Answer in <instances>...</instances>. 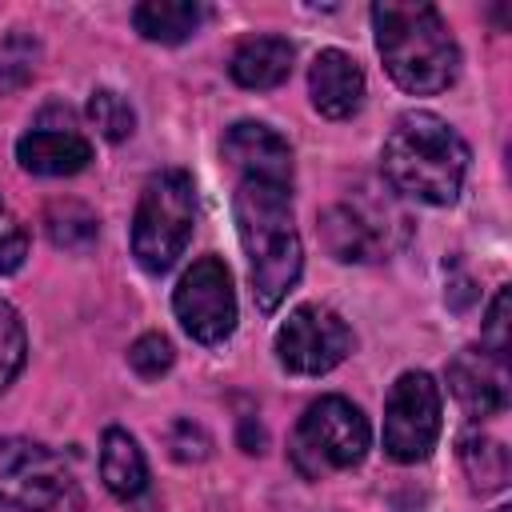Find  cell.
Masks as SVG:
<instances>
[{"label": "cell", "instance_id": "obj_16", "mask_svg": "<svg viewBox=\"0 0 512 512\" xmlns=\"http://www.w3.org/2000/svg\"><path fill=\"white\" fill-rule=\"evenodd\" d=\"M100 480L116 500H136L148 488V460L124 428H108L100 440Z\"/></svg>", "mask_w": 512, "mask_h": 512}, {"label": "cell", "instance_id": "obj_19", "mask_svg": "<svg viewBox=\"0 0 512 512\" xmlns=\"http://www.w3.org/2000/svg\"><path fill=\"white\" fill-rule=\"evenodd\" d=\"M44 224H48L52 244H56V248H68V252H84V248L96 240V228H100L96 212L84 208V204H76V200H56V204L48 208Z\"/></svg>", "mask_w": 512, "mask_h": 512}, {"label": "cell", "instance_id": "obj_12", "mask_svg": "<svg viewBox=\"0 0 512 512\" xmlns=\"http://www.w3.org/2000/svg\"><path fill=\"white\" fill-rule=\"evenodd\" d=\"M448 388H452V396L460 400V408L472 420L500 416L508 408V368H504V356H496L488 348L456 352V360L448 364Z\"/></svg>", "mask_w": 512, "mask_h": 512}, {"label": "cell", "instance_id": "obj_20", "mask_svg": "<svg viewBox=\"0 0 512 512\" xmlns=\"http://www.w3.org/2000/svg\"><path fill=\"white\" fill-rule=\"evenodd\" d=\"M88 116H92L96 132H100L104 140H112V144H120V140H128V136L136 132V112H132V104H128L120 92H112V88H96V92L88 96Z\"/></svg>", "mask_w": 512, "mask_h": 512}, {"label": "cell", "instance_id": "obj_4", "mask_svg": "<svg viewBox=\"0 0 512 512\" xmlns=\"http://www.w3.org/2000/svg\"><path fill=\"white\" fill-rule=\"evenodd\" d=\"M196 224V184L184 168H164L148 176L136 216H132V256L144 272H168L188 248Z\"/></svg>", "mask_w": 512, "mask_h": 512}, {"label": "cell", "instance_id": "obj_21", "mask_svg": "<svg viewBox=\"0 0 512 512\" xmlns=\"http://www.w3.org/2000/svg\"><path fill=\"white\" fill-rule=\"evenodd\" d=\"M40 60V44L28 32H8L0 40V88H20L24 80H32Z\"/></svg>", "mask_w": 512, "mask_h": 512}, {"label": "cell", "instance_id": "obj_5", "mask_svg": "<svg viewBox=\"0 0 512 512\" xmlns=\"http://www.w3.org/2000/svg\"><path fill=\"white\" fill-rule=\"evenodd\" d=\"M0 512H84V492L60 452L0 436Z\"/></svg>", "mask_w": 512, "mask_h": 512}, {"label": "cell", "instance_id": "obj_25", "mask_svg": "<svg viewBox=\"0 0 512 512\" xmlns=\"http://www.w3.org/2000/svg\"><path fill=\"white\" fill-rule=\"evenodd\" d=\"M168 448H172L176 460L196 464V460H204V456L212 452V436H208L200 424H192V420H176V424L168 428Z\"/></svg>", "mask_w": 512, "mask_h": 512}, {"label": "cell", "instance_id": "obj_9", "mask_svg": "<svg viewBox=\"0 0 512 512\" xmlns=\"http://www.w3.org/2000/svg\"><path fill=\"white\" fill-rule=\"evenodd\" d=\"M440 436V388L428 372H404L384 400V452L396 464H416Z\"/></svg>", "mask_w": 512, "mask_h": 512}, {"label": "cell", "instance_id": "obj_17", "mask_svg": "<svg viewBox=\"0 0 512 512\" xmlns=\"http://www.w3.org/2000/svg\"><path fill=\"white\" fill-rule=\"evenodd\" d=\"M208 8L196 0H144L132 12V24L152 44H180L204 24Z\"/></svg>", "mask_w": 512, "mask_h": 512}, {"label": "cell", "instance_id": "obj_2", "mask_svg": "<svg viewBox=\"0 0 512 512\" xmlns=\"http://www.w3.org/2000/svg\"><path fill=\"white\" fill-rule=\"evenodd\" d=\"M380 168L400 196L452 204L468 176V144L436 112H404L384 140Z\"/></svg>", "mask_w": 512, "mask_h": 512}, {"label": "cell", "instance_id": "obj_26", "mask_svg": "<svg viewBox=\"0 0 512 512\" xmlns=\"http://www.w3.org/2000/svg\"><path fill=\"white\" fill-rule=\"evenodd\" d=\"M484 348L504 356L508 352V284L496 288L492 304H488V320H484Z\"/></svg>", "mask_w": 512, "mask_h": 512}, {"label": "cell", "instance_id": "obj_27", "mask_svg": "<svg viewBox=\"0 0 512 512\" xmlns=\"http://www.w3.org/2000/svg\"><path fill=\"white\" fill-rule=\"evenodd\" d=\"M496 512H512V508H496Z\"/></svg>", "mask_w": 512, "mask_h": 512}, {"label": "cell", "instance_id": "obj_6", "mask_svg": "<svg viewBox=\"0 0 512 512\" xmlns=\"http://www.w3.org/2000/svg\"><path fill=\"white\" fill-rule=\"evenodd\" d=\"M368 444H372L368 416L344 396H320L300 416L288 456L304 480H324L332 472L356 468L364 460Z\"/></svg>", "mask_w": 512, "mask_h": 512}, {"label": "cell", "instance_id": "obj_3", "mask_svg": "<svg viewBox=\"0 0 512 512\" xmlns=\"http://www.w3.org/2000/svg\"><path fill=\"white\" fill-rule=\"evenodd\" d=\"M372 28L384 68L404 92L432 96L456 80L460 48L432 4H400V0L372 4Z\"/></svg>", "mask_w": 512, "mask_h": 512}, {"label": "cell", "instance_id": "obj_7", "mask_svg": "<svg viewBox=\"0 0 512 512\" xmlns=\"http://www.w3.org/2000/svg\"><path fill=\"white\" fill-rule=\"evenodd\" d=\"M404 224L408 220L392 204L372 200L360 188V196L340 200L320 216V240L328 256L344 264H368V260L388 256L404 240Z\"/></svg>", "mask_w": 512, "mask_h": 512}, {"label": "cell", "instance_id": "obj_24", "mask_svg": "<svg viewBox=\"0 0 512 512\" xmlns=\"http://www.w3.org/2000/svg\"><path fill=\"white\" fill-rule=\"evenodd\" d=\"M24 256H28V232H24V224L16 220V212L0 196V276L16 272L24 264Z\"/></svg>", "mask_w": 512, "mask_h": 512}, {"label": "cell", "instance_id": "obj_14", "mask_svg": "<svg viewBox=\"0 0 512 512\" xmlns=\"http://www.w3.org/2000/svg\"><path fill=\"white\" fill-rule=\"evenodd\" d=\"M308 92H312V104L320 116L328 120H348L360 112L364 104V72L360 64L340 52V48H324L316 60H312V72H308Z\"/></svg>", "mask_w": 512, "mask_h": 512}, {"label": "cell", "instance_id": "obj_22", "mask_svg": "<svg viewBox=\"0 0 512 512\" xmlns=\"http://www.w3.org/2000/svg\"><path fill=\"white\" fill-rule=\"evenodd\" d=\"M24 352H28L24 324H20L16 308H12L8 300H0V392L20 376V368H24Z\"/></svg>", "mask_w": 512, "mask_h": 512}, {"label": "cell", "instance_id": "obj_18", "mask_svg": "<svg viewBox=\"0 0 512 512\" xmlns=\"http://www.w3.org/2000/svg\"><path fill=\"white\" fill-rule=\"evenodd\" d=\"M460 464H464V476L476 492H496L508 484V448L496 440V436H484V432H468L460 440Z\"/></svg>", "mask_w": 512, "mask_h": 512}, {"label": "cell", "instance_id": "obj_15", "mask_svg": "<svg viewBox=\"0 0 512 512\" xmlns=\"http://www.w3.org/2000/svg\"><path fill=\"white\" fill-rule=\"evenodd\" d=\"M292 60H296V48L284 36H248V40L236 44V52L228 60V72L240 88L264 92V88H276V84L288 80Z\"/></svg>", "mask_w": 512, "mask_h": 512}, {"label": "cell", "instance_id": "obj_1", "mask_svg": "<svg viewBox=\"0 0 512 512\" xmlns=\"http://www.w3.org/2000/svg\"><path fill=\"white\" fill-rule=\"evenodd\" d=\"M232 212L236 236L248 256L252 300L260 312H276L304 268V248L292 216V188L272 180H236Z\"/></svg>", "mask_w": 512, "mask_h": 512}, {"label": "cell", "instance_id": "obj_23", "mask_svg": "<svg viewBox=\"0 0 512 512\" xmlns=\"http://www.w3.org/2000/svg\"><path fill=\"white\" fill-rule=\"evenodd\" d=\"M172 360H176V352H172V340L168 336H160V332H144L132 348H128V364L144 376V380H156V376H164L168 368H172Z\"/></svg>", "mask_w": 512, "mask_h": 512}, {"label": "cell", "instance_id": "obj_8", "mask_svg": "<svg viewBox=\"0 0 512 512\" xmlns=\"http://www.w3.org/2000/svg\"><path fill=\"white\" fill-rule=\"evenodd\" d=\"M172 312L196 344H224L236 328V288L220 256H200L172 292Z\"/></svg>", "mask_w": 512, "mask_h": 512}, {"label": "cell", "instance_id": "obj_11", "mask_svg": "<svg viewBox=\"0 0 512 512\" xmlns=\"http://www.w3.org/2000/svg\"><path fill=\"white\" fill-rule=\"evenodd\" d=\"M224 164L236 172V180H272L292 188V148L280 132L256 120H240L224 132Z\"/></svg>", "mask_w": 512, "mask_h": 512}, {"label": "cell", "instance_id": "obj_10", "mask_svg": "<svg viewBox=\"0 0 512 512\" xmlns=\"http://www.w3.org/2000/svg\"><path fill=\"white\" fill-rule=\"evenodd\" d=\"M348 352H352L348 324L320 304H300L276 332V360L292 376L332 372Z\"/></svg>", "mask_w": 512, "mask_h": 512}, {"label": "cell", "instance_id": "obj_13", "mask_svg": "<svg viewBox=\"0 0 512 512\" xmlns=\"http://www.w3.org/2000/svg\"><path fill=\"white\" fill-rule=\"evenodd\" d=\"M16 160L32 176H72V172L88 168L92 144L72 128V120H64V124L36 120V128H28L16 140Z\"/></svg>", "mask_w": 512, "mask_h": 512}]
</instances>
